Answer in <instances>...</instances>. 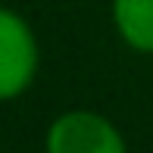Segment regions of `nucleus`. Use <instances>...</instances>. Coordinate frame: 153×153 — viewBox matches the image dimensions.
Instances as JSON below:
<instances>
[{"label": "nucleus", "instance_id": "1", "mask_svg": "<svg viewBox=\"0 0 153 153\" xmlns=\"http://www.w3.org/2000/svg\"><path fill=\"white\" fill-rule=\"evenodd\" d=\"M47 153H128L122 131L106 116L91 109H69L47 128Z\"/></svg>", "mask_w": 153, "mask_h": 153}, {"label": "nucleus", "instance_id": "2", "mask_svg": "<svg viewBox=\"0 0 153 153\" xmlns=\"http://www.w3.org/2000/svg\"><path fill=\"white\" fill-rule=\"evenodd\" d=\"M38 38L19 13L0 6V100H13L38 75Z\"/></svg>", "mask_w": 153, "mask_h": 153}, {"label": "nucleus", "instance_id": "3", "mask_svg": "<svg viewBox=\"0 0 153 153\" xmlns=\"http://www.w3.org/2000/svg\"><path fill=\"white\" fill-rule=\"evenodd\" d=\"M113 25L137 53H153V0H113Z\"/></svg>", "mask_w": 153, "mask_h": 153}]
</instances>
